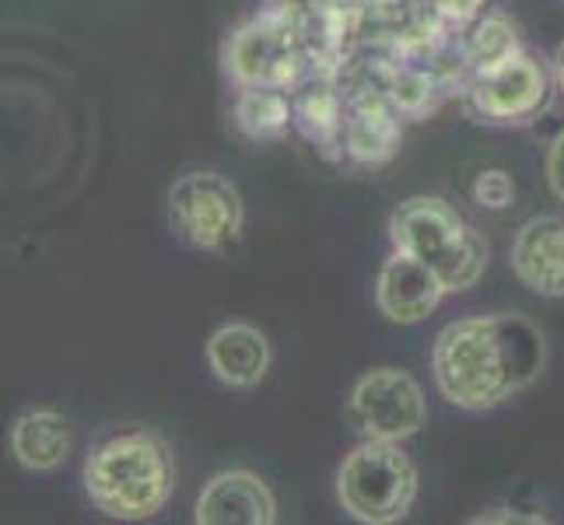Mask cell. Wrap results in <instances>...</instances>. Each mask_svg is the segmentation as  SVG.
Listing matches in <instances>:
<instances>
[{"label":"cell","mask_w":564,"mask_h":525,"mask_svg":"<svg viewBox=\"0 0 564 525\" xmlns=\"http://www.w3.org/2000/svg\"><path fill=\"white\" fill-rule=\"evenodd\" d=\"M547 337L519 313L463 316L438 329L432 379L438 396L466 414L498 411L543 375Z\"/></svg>","instance_id":"cell-1"},{"label":"cell","mask_w":564,"mask_h":525,"mask_svg":"<svg viewBox=\"0 0 564 525\" xmlns=\"http://www.w3.org/2000/svg\"><path fill=\"white\" fill-rule=\"evenodd\" d=\"M176 456L151 427H120L99 438L85 456V497L116 522H148L176 494Z\"/></svg>","instance_id":"cell-2"},{"label":"cell","mask_w":564,"mask_h":525,"mask_svg":"<svg viewBox=\"0 0 564 525\" xmlns=\"http://www.w3.org/2000/svg\"><path fill=\"white\" fill-rule=\"evenodd\" d=\"M417 466L400 441L361 438L337 470L340 508L365 525L403 522L417 501Z\"/></svg>","instance_id":"cell-3"},{"label":"cell","mask_w":564,"mask_h":525,"mask_svg":"<svg viewBox=\"0 0 564 525\" xmlns=\"http://www.w3.org/2000/svg\"><path fill=\"white\" fill-rule=\"evenodd\" d=\"M221 70L236 88L270 85L295 91L305 77H313V61L302 32L274 11L260 8L225 35Z\"/></svg>","instance_id":"cell-4"},{"label":"cell","mask_w":564,"mask_h":525,"mask_svg":"<svg viewBox=\"0 0 564 525\" xmlns=\"http://www.w3.org/2000/svg\"><path fill=\"white\" fill-rule=\"evenodd\" d=\"M557 95L551 61L536 53H519L495 70L466 77L459 102L474 123L484 127H530L551 109Z\"/></svg>","instance_id":"cell-5"},{"label":"cell","mask_w":564,"mask_h":525,"mask_svg":"<svg viewBox=\"0 0 564 525\" xmlns=\"http://www.w3.org/2000/svg\"><path fill=\"white\" fill-rule=\"evenodd\" d=\"M169 228L176 239L200 252L236 245L246 228V204L239 186L221 172H186L169 186Z\"/></svg>","instance_id":"cell-6"},{"label":"cell","mask_w":564,"mask_h":525,"mask_svg":"<svg viewBox=\"0 0 564 525\" xmlns=\"http://www.w3.org/2000/svg\"><path fill=\"white\" fill-rule=\"evenodd\" d=\"M347 420L361 438L406 441L427 424V400L421 382L403 368L382 364L355 379L347 396Z\"/></svg>","instance_id":"cell-7"},{"label":"cell","mask_w":564,"mask_h":525,"mask_svg":"<svg viewBox=\"0 0 564 525\" xmlns=\"http://www.w3.org/2000/svg\"><path fill=\"white\" fill-rule=\"evenodd\" d=\"M347 85V120L340 138V162L351 168H382L393 162L403 141V116L389 102V95L365 67L344 70Z\"/></svg>","instance_id":"cell-8"},{"label":"cell","mask_w":564,"mask_h":525,"mask_svg":"<svg viewBox=\"0 0 564 525\" xmlns=\"http://www.w3.org/2000/svg\"><path fill=\"white\" fill-rule=\"evenodd\" d=\"M474 225L463 218V214L442 197H427V193H421V197H406L393 214H389V245L400 249V252H411V256L424 260L438 266L453 256V252L463 245L466 231H470Z\"/></svg>","instance_id":"cell-9"},{"label":"cell","mask_w":564,"mask_h":525,"mask_svg":"<svg viewBox=\"0 0 564 525\" xmlns=\"http://www.w3.org/2000/svg\"><path fill=\"white\" fill-rule=\"evenodd\" d=\"M445 295L449 291H445L442 277L435 274V266L411 256V252L393 249L376 274V308L393 326L424 322L427 316H435Z\"/></svg>","instance_id":"cell-10"},{"label":"cell","mask_w":564,"mask_h":525,"mask_svg":"<svg viewBox=\"0 0 564 525\" xmlns=\"http://www.w3.org/2000/svg\"><path fill=\"white\" fill-rule=\"evenodd\" d=\"M509 266L516 281L536 298H564V218L561 214H533L519 225L509 245Z\"/></svg>","instance_id":"cell-11"},{"label":"cell","mask_w":564,"mask_h":525,"mask_svg":"<svg viewBox=\"0 0 564 525\" xmlns=\"http://www.w3.org/2000/svg\"><path fill=\"white\" fill-rule=\"evenodd\" d=\"M197 525H274L278 497L267 480L252 470H221L214 473L193 504Z\"/></svg>","instance_id":"cell-12"},{"label":"cell","mask_w":564,"mask_h":525,"mask_svg":"<svg viewBox=\"0 0 564 525\" xmlns=\"http://www.w3.org/2000/svg\"><path fill=\"white\" fill-rule=\"evenodd\" d=\"M204 358H207L210 375L225 389L249 393V389H257L267 379L270 364H274V350H270V340L260 326L225 322L207 337Z\"/></svg>","instance_id":"cell-13"},{"label":"cell","mask_w":564,"mask_h":525,"mask_svg":"<svg viewBox=\"0 0 564 525\" xmlns=\"http://www.w3.org/2000/svg\"><path fill=\"white\" fill-rule=\"evenodd\" d=\"M295 106V130L323 154L340 158V138L347 120V85L344 77L313 74L291 91Z\"/></svg>","instance_id":"cell-14"},{"label":"cell","mask_w":564,"mask_h":525,"mask_svg":"<svg viewBox=\"0 0 564 525\" xmlns=\"http://www.w3.org/2000/svg\"><path fill=\"white\" fill-rule=\"evenodd\" d=\"M70 424L53 406H35L11 424V456L29 473H53L70 459Z\"/></svg>","instance_id":"cell-15"},{"label":"cell","mask_w":564,"mask_h":525,"mask_svg":"<svg viewBox=\"0 0 564 525\" xmlns=\"http://www.w3.org/2000/svg\"><path fill=\"white\" fill-rule=\"evenodd\" d=\"M453 43H456V56L466 77L495 70L501 64L516 61L519 53H527V43H522L516 22L501 11H484L470 25H463L456 32Z\"/></svg>","instance_id":"cell-16"},{"label":"cell","mask_w":564,"mask_h":525,"mask_svg":"<svg viewBox=\"0 0 564 525\" xmlns=\"http://www.w3.org/2000/svg\"><path fill=\"white\" fill-rule=\"evenodd\" d=\"M231 127L249 144H281L295 130V106L291 91L270 88V85H249L236 88L231 102Z\"/></svg>","instance_id":"cell-17"},{"label":"cell","mask_w":564,"mask_h":525,"mask_svg":"<svg viewBox=\"0 0 564 525\" xmlns=\"http://www.w3.org/2000/svg\"><path fill=\"white\" fill-rule=\"evenodd\" d=\"M488 266H491V245H488V239H484L480 228H470L463 245L438 266V277H442L449 295H459V291L477 287L480 277L488 274Z\"/></svg>","instance_id":"cell-18"},{"label":"cell","mask_w":564,"mask_h":525,"mask_svg":"<svg viewBox=\"0 0 564 525\" xmlns=\"http://www.w3.org/2000/svg\"><path fill=\"white\" fill-rule=\"evenodd\" d=\"M470 200L480 210H509L516 204V179L505 168H480L470 183Z\"/></svg>","instance_id":"cell-19"},{"label":"cell","mask_w":564,"mask_h":525,"mask_svg":"<svg viewBox=\"0 0 564 525\" xmlns=\"http://www.w3.org/2000/svg\"><path fill=\"white\" fill-rule=\"evenodd\" d=\"M263 8L284 18V22H291L299 32H305L326 8V0H263Z\"/></svg>","instance_id":"cell-20"},{"label":"cell","mask_w":564,"mask_h":525,"mask_svg":"<svg viewBox=\"0 0 564 525\" xmlns=\"http://www.w3.org/2000/svg\"><path fill=\"white\" fill-rule=\"evenodd\" d=\"M551 518L543 512L530 508H512V504H498V508H484L470 518V525H547Z\"/></svg>","instance_id":"cell-21"},{"label":"cell","mask_w":564,"mask_h":525,"mask_svg":"<svg viewBox=\"0 0 564 525\" xmlns=\"http://www.w3.org/2000/svg\"><path fill=\"white\" fill-rule=\"evenodd\" d=\"M484 4H488V0H432L435 14L453 32H459L463 25H470L474 18H480L484 14Z\"/></svg>","instance_id":"cell-22"},{"label":"cell","mask_w":564,"mask_h":525,"mask_svg":"<svg viewBox=\"0 0 564 525\" xmlns=\"http://www.w3.org/2000/svg\"><path fill=\"white\" fill-rule=\"evenodd\" d=\"M543 175H547V189L551 197L564 207V130L551 141L547 158H543Z\"/></svg>","instance_id":"cell-23"},{"label":"cell","mask_w":564,"mask_h":525,"mask_svg":"<svg viewBox=\"0 0 564 525\" xmlns=\"http://www.w3.org/2000/svg\"><path fill=\"white\" fill-rule=\"evenodd\" d=\"M551 70H554V85H557V95L564 99V39L557 43V50L551 53Z\"/></svg>","instance_id":"cell-24"}]
</instances>
